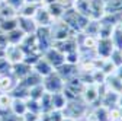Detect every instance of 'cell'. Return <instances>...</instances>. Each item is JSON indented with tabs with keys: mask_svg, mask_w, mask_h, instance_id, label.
<instances>
[{
	"mask_svg": "<svg viewBox=\"0 0 122 121\" xmlns=\"http://www.w3.org/2000/svg\"><path fill=\"white\" fill-rule=\"evenodd\" d=\"M32 70L36 73V74H39L41 77H45V76H48L50 73H52L54 72V67L47 61V60H45L44 57H41L38 61L32 66Z\"/></svg>",
	"mask_w": 122,
	"mask_h": 121,
	"instance_id": "8fae6325",
	"label": "cell"
},
{
	"mask_svg": "<svg viewBox=\"0 0 122 121\" xmlns=\"http://www.w3.org/2000/svg\"><path fill=\"white\" fill-rule=\"evenodd\" d=\"M10 111H12V114H15L16 117L20 118V117L28 111L25 99H22V98H13L12 105H10Z\"/></svg>",
	"mask_w": 122,
	"mask_h": 121,
	"instance_id": "e0dca14e",
	"label": "cell"
},
{
	"mask_svg": "<svg viewBox=\"0 0 122 121\" xmlns=\"http://www.w3.org/2000/svg\"><path fill=\"white\" fill-rule=\"evenodd\" d=\"M109 60L118 67V66H121L122 64V50H113L112 51V54H111V57H109Z\"/></svg>",
	"mask_w": 122,
	"mask_h": 121,
	"instance_id": "f1b7e54d",
	"label": "cell"
},
{
	"mask_svg": "<svg viewBox=\"0 0 122 121\" xmlns=\"http://www.w3.org/2000/svg\"><path fill=\"white\" fill-rule=\"evenodd\" d=\"M83 99L86 104H93L99 99V85L96 83H87L83 88Z\"/></svg>",
	"mask_w": 122,
	"mask_h": 121,
	"instance_id": "52a82bcc",
	"label": "cell"
},
{
	"mask_svg": "<svg viewBox=\"0 0 122 121\" xmlns=\"http://www.w3.org/2000/svg\"><path fill=\"white\" fill-rule=\"evenodd\" d=\"M36 121H44V120H42V118H38V120H36Z\"/></svg>",
	"mask_w": 122,
	"mask_h": 121,
	"instance_id": "8d00e7d4",
	"label": "cell"
},
{
	"mask_svg": "<svg viewBox=\"0 0 122 121\" xmlns=\"http://www.w3.org/2000/svg\"><path fill=\"white\" fill-rule=\"evenodd\" d=\"M18 22H19V28L25 34H35L36 29H38V25L35 23V21L32 18H22V16H18Z\"/></svg>",
	"mask_w": 122,
	"mask_h": 121,
	"instance_id": "5bb4252c",
	"label": "cell"
},
{
	"mask_svg": "<svg viewBox=\"0 0 122 121\" xmlns=\"http://www.w3.org/2000/svg\"><path fill=\"white\" fill-rule=\"evenodd\" d=\"M6 3H9L10 6H13L15 9L18 10V9H19V7H20L25 2H23V0H6Z\"/></svg>",
	"mask_w": 122,
	"mask_h": 121,
	"instance_id": "1f68e13d",
	"label": "cell"
},
{
	"mask_svg": "<svg viewBox=\"0 0 122 121\" xmlns=\"http://www.w3.org/2000/svg\"><path fill=\"white\" fill-rule=\"evenodd\" d=\"M108 121H113V120H108Z\"/></svg>",
	"mask_w": 122,
	"mask_h": 121,
	"instance_id": "74e56055",
	"label": "cell"
},
{
	"mask_svg": "<svg viewBox=\"0 0 122 121\" xmlns=\"http://www.w3.org/2000/svg\"><path fill=\"white\" fill-rule=\"evenodd\" d=\"M64 80L61 79V76L57 73V72H52L50 73L48 76L42 77V85H44V89L45 92L48 94H55V92H63V88H64Z\"/></svg>",
	"mask_w": 122,
	"mask_h": 121,
	"instance_id": "7a4b0ae2",
	"label": "cell"
},
{
	"mask_svg": "<svg viewBox=\"0 0 122 121\" xmlns=\"http://www.w3.org/2000/svg\"><path fill=\"white\" fill-rule=\"evenodd\" d=\"M12 18H18V10L6 2L0 3V21L2 19H12Z\"/></svg>",
	"mask_w": 122,
	"mask_h": 121,
	"instance_id": "ffe728a7",
	"label": "cell"
},
{
	"mask_svg": "<svg viewBox=\"0 0 122 121\" xmlns=\"http://www.w3.org/2000/svg\"><path fill=\"white\" fill-rule=\"evenodd\" d=\"M12 73V63L3 55L0 57V74H9Z\"/></svg>",
	"mask_w": 122,
	"mask_h": 121,
	"instance_id": "83f0119b",
	"label": "cell"
},
{
	"mask_svg": "<svg viewBox=\"0 0 122 121\" xmlns=\"http://www.w3.org/2000/svg\"><path fill=\"white\" fill-rule=\"evenodd\" d=\"M19 22H18V18H12V19H2L0 21V31L7 34L10 31H13L15 28H18Z\"/></svg>",
	"mask_w": 122,
	"mask_h": 121,
	"instance_id": "603a6c76",
	"label": "cell"
},
{
	"mask_svg": "<svg viewBox=\"0 0 122 121\" xmlns=\"http://www.w3.org/2000/svg\"><path fill=\"white\" fill-rule=\"evenodd\" d=\"M113 50H115V47H113L111 38H97V45H96L95 51L99 58H103V60L109 58Z\"/></svg>",
	"mask_w": 122,
	"mask_h": 121,
	"instance_id": "3957f363",
	"label": "cell"
},
{
	"mask_svg": "<svg viewBox=\"0 0 122 121\" xmlns=\"http://www.w3.org/2000/svg\"><path fill=\"white\" fill-rule=\"evenodd\" d=\"M55 72L61 76V79L63 80H70L73 77L77 76V64H68V63H64V64H61L60 67L55 69Z\"/></svg>",
	"mask_w": 122,
	"mask_h": 121,
	"instance_id": "ba28073f",
	"label": "cell"
},
{
	"mask_svg": "<svg viewBox=\"0 0 122 121\" xmlns=\"http://www.w3.org/2000/svg\"><path fill=\"white\" fill-rule=\"evenodd\" d=\"M32 19L35 21V23H36L38 26H45V28H50V26L52 25V22H54L52 18L50 16L47 7H45L44 5H39V7H38V10H36V13L34 15Z\"/></svg>",
	"mask_w": 122,
	"mask_h": 121,
	"instance_id": "8992f818",
	"label": "cell"
},
{
	"mask_svg": "<svg viewBox=\"0 0 122 121\" xmlns=\"http://www.w3.org/2000/svg\"><path fill=\"white\" fill-rule=\"evenodd\" d=\"M93 118L96 121H108L109 120V108H106V107H103V105H102L100 108H97L95 111Z\"/></svg>",
	"mask_w": 122,
	"mask_h": 121,
	"instance_id": "4316f807",
	"label": "cell"
},
{
	"mask_svg": "<svg viewBox=\"0 0 122 121\" xmlns=\"http://www.w3.org/2000/svg\"><path fill=\"white\" fill-rule=\"evenodd\" d=\"M42 57L47 60V61H48L54 69H57V67H60L61 64L66 63V57H64V54L60 53L58 50H55L54 47L48 48L47 51H44V53H42Z\"/></svg>",
	"mask_w": 122,
	"mask_h": 121,
	"instance_id": "277c9868",
	"label": "cell"
},
{
	"mask_svg": "<svg viewBox=\"0 0 122 121\" xmlns=\"http://www.w3.org/2000/svg\"><path fill=\"white\" fill-rule=\"evenodd\" d=\"M45 7H47V10L50 13V16L52 18V21L61 19V18H63V15H64V12H66V7L61 5V3H58V2H54L51 5H47Z\"/></svg>",
	"mask_w": 122,
	"mask_h": 121,
	"instance_id": "9a60e30c",
	"label": "cell"
},
{
	"mask_svg": "<svg viewBox=\"0 0 122 121\" xmlns=\"http://www.w3.org/2000/svg\"><path fill=\"white\" fill-rule=\"evenodd\" d=\"M109 120H113V121L122 120V110L121 108H111L109 110Z\"/></svg>",
	"mask_w": 122,
	"mask_h": 121,
	"instance_id": "f546056e",
	"label": "cell"
},
{
	"mask_svg": "<svg viewBox=\"0 0 122 121\" xmlns=\"http://www.w3.org/2000/svg\"><path fill=\"white\" fill-rule=\"evenodd\" d=\"M23 2H26V3H36V5H41L42 0H23Z\"/></svg>",
	"mask_w": 122,
	"mask_h": 121,
	"instance_id": "e575fe53",
	"label": "cell"
},
{
	"mask_svg": "<svg viewBox=\"0 0 122 121\" xmlns=\"http://www.w3.org/2000/svg\"><path fill=\"white\" fill-rule=\"evenodd\" d=\"M44 94H45V89H44V85H42V82L28 89V98H29V99L39 101V99H41V96H42Z\"/></svg>",
	"mask_w": 122,
	"mask_h": 121,
	"instance_id": "7402d4cb",
	"label": "cell"
},
{
	"mask_svg": "<svg viewBox=\"0 0 122 121\" xmlns=\"http://www.w3.org/2000/svg\"><path fill=\"white\" fill-rule=\"evenodd\" d=\"M105 15L122 16V0H105Z\"/></svg>",
	"mask_w": 122,
	"mask_h": 121,
	"instance_id": "4fadbf2b",
	"label": "cell"
},
{
	"mask_svg": "<svg viewBox=\"0 0 122 121\" xmlns=\"http://www.w3.org/2000/svg\"><path fill=\"white\" fill-rule=\"evenodd\" d=\"M26 34L22 31V29L18 26V28H15L13 31H10V32H7L6 34V39H7V45H19L20 42H22V39H23V37H25Z\"/></svg>",
	"mask_w": 122,
	"mask_h": 121,
	"instance_id": "2e32d148",
	"label": "cell"
},
{
	"mask_svg": "<svg viewBox=\"0 0 122 121\" xmlns=\"http://www.w3.org/2000/svg\"><path fill=\"white\" fill-rule=\"evenodd\" d=\"M32 73V66L26 64L25 61L22 63H18V64H12V74L15 76L18 82H20L22 79H25L28 74Z\"/></svg>",
	"mask_w": 122,
	"mask_h": 121,
	"instance_id": "9c48e42d",
	"label": "cell"
},
{
	"mask_svg": "<svg viewBox=\"0 0 122 121\" xmlns=\"http://www.w3.org/2000/svg\"><path fill=\"white\" fill-rule=\"evenodd\" d=\"M38 118H39V115L35 114V112H32V111H26V112L20 117L22 121H36Z\"/></svg>",
	"mask_w": 122,
	"mask_h": 121,
	"instance_id": "4dcf8cb0",
	"label": "cell"
},
{
	"mask_svg": "<svg viewBox=\"0 0 122 121\" xmlns=\"http://www.w3.org/2000/svg\"><path fill=\"white\" fill-rule=\"evenodd\" d=\"M115 76H116L119 80H122V64L116 67V70H115Z\"/></svg>",
	"mask_w": 122,
	"mask_h": 121,
	"instance_id": "d6a6232c",
	"label": "cell"
},
{
	"mask_svg": "<svg viewBox=\"0 0 122 121\" xmlns=\"http://www.w3.org/2000/svg\"><path fill=\"white\" fill-rule=\"evenodd\" d=\"M90 2V19L100 21L105 15V0H89Z\"/></svg>",
	"mask_w": 122,
	"mask_h": 121,
	"instance_id": "30bf717a",
	"label": "cell"
},
{
	"mask_svg": "<svg viewBox=\"0 0 122 121\" xmlns=\"http://www.w3.org/2000/svg\"><path fill=\"white\" fill-rule=\"evenodd\" d=\"M111 41H112L113 47H115L116 50H122V29H121L118 25H115L113 31H112Z\"/></svg>",
	"mask_w": 122,
	"mask_h": 121,
	"instance_id": "cb8c5ba5",
	"label": "cell"
},
{
	"mask_svg": "<svg viewBox=\"0 0 122 121\" xmlns=\"http://www.w3.org/2000/svg\"><path fill=\"white\" fill-rule=\"evenodd\" d=\"M39 5L36 3H23L19 9H18V16H22V18H34V15L36 13Z\"/></svg>",
	"mask_w": 122,
	"mask_h": 121,
	"instance_id": "d6986e66",
	"label": "cell"
},
{
	"mask_svg": "<svg viewBox=\"0 0 122 121\" xmlns=\"http://www.w3.org/2000/svg\"><path fill=\"white\" fill-rule=\"evenodd\" d=\"M16 85H18V80L15 79L12 73L0 74V92H12Z\"/></svg>",
	"mask_w": 122,
	"mask_h": 121,
	"instance_id": "7c38bea8",
	"label": "cell"
},
{
	"mask_svg": "<svg viewBox=\"0 0 122 121\" xmlns=\"http://www.w3.org/2000/svg\"><path fill=\"white\" fill-rule=\"evenodd\" d=\"M67 98L64 96L63 92H55V94H51V105H52V110H57V111H63L67 105Z\"/></svg>",
	"mask_w": 122,
	"mask_h": 121,
	"instance_id": "ac0fdd59",
	"label": "cell"
},
{
	"mask_svg": "<svg viewBox=\"0 0 122 121\" xmlns=\"http://www.w3.org/2000/svg\"><path fill=\"white\" fill-rule=\"evenodd\" d=\"M61 121H76V120H74V118H70V117H66V115H64V118L61 120Z\"/></svg>",
	"mask_w": 122,
	"mask_h": 121,
	"instance_id": "d590c367",
	"label": "cell"
},
{
	"mask_svg": "<svg viewBox=\"0 0 122 121\" xmlns=\"http://www.w3.org/2000/svg\"><path fill=\"white\" fill-rule=\"evenodd\" d=\"M5 57L12 64H18L25 60V53L20 48V45H7L5 48Z\"/></svg>",
	"mask_w": 122,
	"mask_h": 121,
	"instance_id": "5b68a950",
	"label": "cell"
},
{
	"mask_svg": "<svg viewBox=\"0 0 122 121\" xmlns=\"http://www.w3.org/2000/svg\"><path fill=\"white\" fill-rule=\"evenodd\" d=\"M54 2H57V0H42V2H41V5L47 6V5H51V3H54Z\"/></svg>",
	"mask_w": 122,
	"mask_h": 121,
	"instance_id": "836d02e7",
	"label": "cell"
},
{
	"mask_svg": "<svg viewBox=\"0 0 122 121\" xmlns=\"http://www.w3.org/2000/svg\"><path fill=\"white\" fill-rule=\"evenodd\" d=\"M50 34H51L52 41H63V39L76 37V34L70 29V26L61 19L52 22V25L50 26Z\"/></svg>",
	"mask_w": 122,
	"mask_h": 121,
	"instance_id": "6da1fadb",
	"label": "cell"
},
{
	"mask_svg": "<svg viewBox=\"0 0 122 121\" xmlns=\"http://www.w3.org/2000/svg\"><path fill=\"white\" fill-rule=\"evenodd\" d=\"M73 7L76 12H79L80 15L90 19V2L89 0H74Z\"/></svg>",
	"mask_w": 122,
	"mask_h": 121,
	"instance_id": "44dd1931",
	"label": "cell"
},
{
	"mask_svg": "<svg viewBox=\"0 0 122 121\" xmlns=\"http://www.w3.org/2000/svg\"><path fill=\"white\" fill-rule=\"evenodd\" d=\"M99 26H100V22L99 21H93V19H90L89 23L86 25L84 28V31L83 34L86 35H92V37H96L97 38V34H99Z\"/></svg>",
	"mask_w": 122,
	"mask_h": 121,
	"instance_id": "d4e9b609",
	"label": "cell"
},
{
	"mask_svg": "<svg viewBox=\"0 0 122 121\" xmlns=\"http://www.w3.org/2000/svg\"><path fill=\"white\" fill-rule=\"evenodd\" d=\"M100 70L103 72V74L106 77L108 76H111V74H115V70H116V66L111 61L109 58H106V60H103L102 61V66H100Z\"/></svg>",
	"mask_w": 122,
	"mask_h": 121,
	"instance_id": "484cf974",
	"label": "cell"
}]
</instances>
